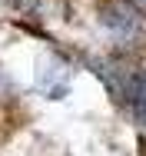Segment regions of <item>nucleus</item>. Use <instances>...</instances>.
Segmentation results:
<instances>
[{
	"label": "nucleus",
	"mask_w": 146,
	"mask_h": 156,
	"mask_svg": "<svg viewBox=\"0 0 146 156\" xmlns=\"http://www.w3.org/2000/svg\"><path fill=\"white\" fill-rule=\"evenodd\" d=\"M140 10L133 7V3H126V0H113V3H103L100 7V20H103V27L119 37V40H136L140 37V17H136Z\"/></svg>",
	"instance_id": "obj_1"
},
{
	"label": "nucleus",
	"mask_w": 146,
	"mask_h": 156,
	"mask_svg": "<svg viewBox=\"0 0 146 156\" xmlns=\"http://www.w3.org/2000/svg\"><path fill=\"white\" fill-rule=\"evenodd\" d=\"M37 83H40V90L47 96L60 100V96L66 93V87H70V70H66V63H60L57 57H47V60L40 63Z\"/></svg>",
	"instance_id": "obj_2"
},
{
	"label": "nucleus",
	"mask_w": 146,
	"mask_h": 156,
	"mask_svg": "<svg viewBox=\"0 0 146 156\" xmlns=\"http://www.w3.org/2000/svg\"><path fill=\"white\" fill-rule=\"evenodd\" d=\"M123 96L130 113L136 116V123L146 126V70H130L123 80Z\"/></svg>",
	"instance_id": "obj_3"
},
{
	"label": "nucleus",
	"mask_w": 146,
	"mask_h": 156,
	"mask_svg": "<svg viewBox=\"0 0 146 156\" xmlns=\"http://www.w3.org/2000/svg\"><path fill=\"white\" fill-rule=\"evenodd\" d=\"M126 3H133V7H136V10L146 17V0H126Z\"/></svg>",
	"instance_id": "obj_4"
}]
</instances>
